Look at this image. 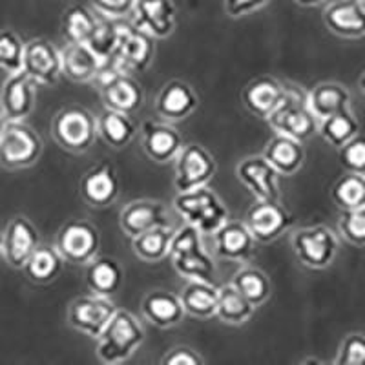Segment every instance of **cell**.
<instances>
[{"label":"cell","instance_id":"obj_1","mask_svg":"<svg viewBox=\"0 0 365 365\" xmlns=\"http://www.w3.org/2000/svg\"><path fill=\"white\" fill-rule=\"evenodd\" d=\"M146 340V331L133 312L117 307L106 327L96 338V354L103 364L128 361Z\"/></svg>","mask_w":365,"mask_h":365},{"label":"cell","instance_id":"obj_2","mask_svg":"<svg viewBox=\"0 0 365 365\" xmlns=\"http://www.w3.org/2000/svg\"><path fill=\"white\" fill-rule=\"evenodd\" d=\"M203 237L194 227L182 223L174 230L168 259L181 278L216 283L217 267L212 254L205 249Z\"/></svg>","mask_w":365,"mask_h":365},{"label":"cell","instance_id":"obj_3","mask_svg":"<svg viewBox=\"0 0 365 365\" xmlns=\"http://www.w3.org/2000/svg\"><path fill=\"white\" fill-rule=\"evenodd\" d=\"M265 120L274 133H282L302 143L318 133V119L309 110L307 90L292 83H285L282 101Z\"/></svg>","mask_w":365,"mask_h":365},{"label":"cell","instance_id":"obj_4","mask_svg":"<svg viewBox=\"0 0 365 365\" xmlns=\"http://www.w3.org/2000/svg\"><path fill=\"white\" fill-rule=\"evenodd\" d=\"M174 208L182 223L190 225L203 236H212L217 228L230 220V212L216 190L200 187L188 192H178Z\"/></svg>","mask_w":365,"mask_h":365},{"label":"cell","instance_id":"obj_5","mask_svg":"<svg viewBox=\"0 0 365 365\" xmlns=\"http://www.w3.org/2000/svg\"><path fill=\"white\" fill-rule=\"evenodd\" d=\"M50 132L61 148L75 155L90 152L99 139L97 117L81 104H68L58 110L50 123Z\"/></svg>","mask_w":365,"mask_h":365},{"label":"cell","instance_id":"obj_6","mask_svg":"<svg viewBox=\"0 0 365 365\" xmlns=\"http://www.w3.org/2000/svg\"><path fill=\"white\" fill-rule=\"evenodd\" d=\"M154 38L145 35L139 29H135L132 26V22H126L123 19L120 21L119 41H117L113 53L110 55V58L104 64L101 77L110 73H143L145 70H148L150 64L154 63Z\"/></svg>","mask_w":365,"mask_h":365},{"label":"cell","instance_id":"obj_7","mask_svg":"<svg viewBox=\"0 0 365 365\" xmlns=\"http://www.w3.org/2000/svg\"><path fill=\"white\" fill-rule=\"evenodd\" d=\"M44 152L42 137L26 120H6L0 135V166L6 170H24L37 165Z\"/></svg>","mask_w":365,"mask_h":365},{"label":"cell","instance_id":"obj_8","mask_svg":"<svg viewBox=\"0 0 365 365\" xmlns=\"http://www.w3.org/2000/svg\"><path fill=\"white\" fill-rule=\"evenodd\" d=\"M291 247L299 265L311 270H324L336 259L340 240L325 225H312L298 228L292 234Z\"/></svg>","mask_w":365,"mask_h":365},{"label":"cell","instance_id":"obj_9","mask_svg":"<svg viewBox=\"0 0 365 365\" xmlns=\"http://www.w3.org/2000/svg\"><path fill=\"white\" fill-rule=\"evenodd\" d=\"M53 247L63 256L64 263L86 267L93 257L99 256V228L86 220H68L58 228Z\"/></svg>","mask_w":365,"mask_h":365},{"label":"cell","instance_id":"obj_10","mask_svg":"<svg viewBox=\"0 0 365 365\" xmlns=\"http://www.w3.org/2000/svg\"><path fill=\"white\" fill-rule=\"evenodd\" d=\"M172 163H174V188L178 192L207 187L217 172L216 158L197 143L182 145Z\"/></svg>","mask_w":365,"mask_h":365},{"label":"cell","instance_id":"obj_11","mask_svg":"<svg viewBox=\"0 0 365 365\" xmlns=\"http://www.w3.org/2000/svg\"><path fill=\"white\" fill-rule=\"evenodd\" d=\"M115 311L117 305L112 298L91 292V294L77 296L68 305L66 322L73 331L96 340Z\"/></svg>","mask_w":365,"mask_h":365},{"label":"cell","instance_id":"obj_12","mask_svg":"<svg viewBox=\"0 0 365 365\" xmlns=\"http://www.w3.org/2000/svg\"><path fill=\"white\" fill-rule=\"evenodd\" d=\"M243 221L257 243H272L291 230L294 216L282 200H254Z\"/></svg>","mask_w":365,"mask_h":365},{"label":"cell","instance_id":"obj_13","mask_svg":"<svg viewBox=\"0 0 365 365\" xmlns=\"http://www.w3.org/2000/svg\"><path fill=\"white\" fill-rule=\"evenodd\" d=\"M128 19L133 28L154 41H165L178 29V8L174 0H135Z\"/></svg>","mask_w":365,"mask_h":365},{"label":"cell","instance_id":"obj_14","mask_svg":"<svg viewBox=\"0 0 365 365\" xmlns=\"http://www.w3.org/2000/svg\"><path fill=\"white\" fill-rule=\"evenodd\" d=\"M22 70L38 84V86H55L63 77L61 50L44 37L29 38L24 42Z\"/></svg>","mask_w":365,"mask_h":365},{"label":"cell","instance_id":"obj_15","mask_svg":"<svg viewBox=\"0 0 365 365\" xmlns=\"http://www.w3.org/2000/svg\"><path fill=\"white\" fill-rule=\"evenodd\" d=\"M38 84L24 70L6 75L0 88V113L6 120H26L37 104Z\"/></svg>","mask_w":365,"mask_h":365},{"label":"cell","instance_id":"obj_16","mask_svg":"<svg viewBox=\"0 0 365 365\" xmlns=\"http://www.w3.org/2000/svg\"><path fill=\"white\" fill-rule=\"evenodd\" d=\"M236 179L254 200H282L279 174L259 155H247L236 165Z\"/></svg>","mask_w":365,"mask_h":365},{"label":"cell","instance_id":"obj_17","mask_svg":"<svg viewBox=\"0 0 365 365\" xmlns=\"http://www.w3.org/2000/svg\"><path fill=\"white\" fill-rule=\"evenodd\" d=\"M41 234L28 216H13L2 232V256L11 269L21 270L41 245Z\"/></svg>","mask_w":365,"mask_h":365},{"label":"cell","instance_id":"obj_18","mask_svg":"<svg viewBox=\"0 0 365 365\" xmlns=\"http://www.w3.org/2000/svg\"><path fill=\"white\" fill-rule=\"evenodd\" d=\"M81 200L91 208H106L117 201L120 194V179L115 166L99 163L84 172L79 179Z\"/></svg>","mask_w":365,"mask_h":365},{"label":"cell","instance_id":"obj_19","mask_svg":"<svg viewBox=\"0 0 365 365\" xmlns=\"http://www.w3.org/2000/svg\"><path fill=\"white\" fill-rule=\"evenodd\" d=\"M101 99L104 103V108L117 110L123 113H137L143 108L145 103V90L141 83L126 73H110L103 75L99 81Z\"/></svg>","mask_w":365,"mask_h":365},{"label":"cell","instance_id":"obj_20","mask_svg":"<svg viewBox=\"0 0 365 365\" xmlns=\"http://www.w3.org/2000/svg\"><path fill=\"white\" fill-rule=\"evenodd\" d=\"M210 237L216 256L227 262L247 263L257 254V241L245 221L228 220Z\"/></svg>","mask_w":365,"mask_h":365},{"label":"cell","instance_id":"obj_21","mask_svg":"<svg viewBox=\"0 0 365 365\" xmlns=\"http://www.w3.org/2000/svg\"><path fill=\"white\" fill-rule=\"evenodd\" d=\"M139 132L146 158L158 165L174 161L185 145L181 132L168 120H145Z\"/></svg>","mask_w":365,"mask_h":365},{"label":"cell","instance_id":"obj_22","mask_svg":"<svg viewBox=\"0 0 365 365\" xmlns=\"http://www.w3.org/2000/svg\"><path fill=\"white\" fill-rule=\"evenodd\" d=\"M325 28L332 35L347 41L365 37V2L364 0H332L322 13Z\"/></svg>","mask_w":365,"mask_h":365},{"label":"cell","instance_id":"obj_23","mask_svg":"<svg viewBox=\"0 0 365 365\" xmlns=\"http://www.w3.org/2000/svg\"><path fill=\"white\" fill-rule=\"evenodd\" d=\"M200 108V96L192 84L181 79H172L163 84L155 99V112L163 120L179 123Z\"/></svg>","mask_w":365,"mask_h":365},{"label":"cell","instance_id":"obj_24","mask_svg":"<svg viewBox=\"0 0 365 365\" xmlns=\"http://www.w3.org/2000/svg\"><path fill=\"white\" fill-rule=\"evenodd\" d=\"M172 225L168 208L158 200H133L126 203L119 212V227L132 240L137 234L146 232L154 227Z\"/></svg>","mask_w":365,"mask_h":365},{"label":"cell","instance_id":"obj_25","mask_svg":"<svg viewBox=\"0 0 365 365\" xmlns=\"http://www.w3.org/2000/svg\"><path fill=\"white\" fill-rule=\"evenodd\" d=\"M63 75L79 84L96 83L103 73V61L91 50L90 44L83 42H66L61 50Z\"/></svg>","mask_w":365,"mask_h":365},{"label":"cell","instance_id":"obj_26","mask_svg":"<svg viewBox=\"0 0 365 365\" xmlns=\"http://www.w3.org/2000/svg\"><path fill=\"white\" fill-rule=\"evenodd\" d=\"M285 93V83L270 75H259L241 90V103L254 117L265 120Z\"/></svg>","mask_w":365,"mask_h":365},{"label":"cell","instance_id":"obj_27","mask_svg":"<svg viewBox=\"0 0 365 365\" xmlns=\"http://www.w3.org/2000/svg\"><path fill=\"white\" fill-rule=\"evenodd\" d=\"M141 314L154 327L172 329L181 324L187 312L182 309L181 299L175 292L155 289L143 298Z\"/></svg>","mask_w":365,"mask_h":365},{"label":"cell","instance_id":"obj_28","mask_svg":"<svg viewBox=\"0 0 365 365\" xmlns=\"http://www.w3.org/2000/svg\"><path fill=\"white\" fill-rule=\"evenodd\" d=\"M263 158L272 165L279 178H292L303 168L305 163V148L303 143L292 137L274 133L263 148Z\"/></svg>","mask_w":365,"mask_h":365},{"label":"cell","instance_id":"obj_29","mask_svg":"<svg viewBox=\"0 0 365 365\" xmlns=\"http://www.w3.org/2000/svg\"><path fill=\"white\" fill-rule=\"evenodd\" d=\"M86 285L93 294L113 298L125 285V269L115 257H93L86 265Z\"/></svg>","mask_w":365,"mask_h":365},{"label":"cell","instance_id":"obj_30","mask_svg":"<svg viewBox=\"0 0 365 365\" xmlns=\"http://www.w3.org/2000/svg\"><path fill=\"white\" fill-rule=\"evenodd\" d=\"M307 104L312 115L322 120L340 110L351 108V93L345 84L324 81L307 90Z\"/></svg>","mask_w":365,"mask_h":365},{"label":"cell","instance_id":"obj_31","mask_svg":"<svg viewBox=\"0 0 365 365\" xmlns=\"http://www.w3.org/2000/svg\"><path fill=\"white\" fill-rule=\"evenodd\" d=\"M179 299L188 316L197 319L216 318L217 285L212 282L187 279L179 291Z\"/></svg>","mask_w":365,"mask_h":365},{"label":"cell","instance_id":"obj_32","mask_svg":"<svg viewBox=\"0 0 365 365\" xmlns=\"http://www.w3.org/2000/svg\"><path fill=\"white\" fill-rule=\"evenodd\" d=\"M97 135L110 148L123 150L135 139L137 125L130 113L104 108L97 115Z\"/></svg>","mask_w":365,"mask_h":365},{"label":"cell","instance_id":"obj_33","mask_svg":"<svg viewBox=\"0 0 365 365\" xmlns=\"http://www.w3.org/2000/svg\"><path fill=\"white\" fill-rule=\"evenodd\" d=\"M256 309V305H252L245 296L241 294L232 283L217 285L216 318L221 324L232 325V327L245 325L247 322H250Z\"/></svg>","mask_w":365,"mask_h":365},{"label":"cell","instance_id":"obj_34","mask_svg":"<svg viewBox=\"0 0 365 365\" xmlns=\"http://www.w3.org/2000/svg\"><path fill=\"white\" fill-rule=\"evenodd\" d=\"M64 269L63 256L57 252L55 247L38 245L34 250V254L28 257V262L22 267L26 278L35 285H48L53 283L61 276Z\"/></svg>","mask_w":365,"mask_h":365},{"label":"cell","instance_id":"obj_35","mask_svg":"<svg viewBox=\"0 0 365 365\" xmlns=\"http://www.w3.org/2000/svg\"><path fill=\"white\" fill-rule=\"evenodd\" d=\"M175 228L172 225L154 227L132 237V250L135 257L145 263H159L168 257V249Z\"/></svg>","mask_w":365,"mask_h":365},{"label":"cell","instance_id":"obj_36","mask_svg":"<svg viewBox=\"0 0 365 365\" xmlns=\"http://www.w3.org/2000/svg\"><path fill=\"white\" fill-rule=\"evenodd\" d=\"M101 17L91 8L73 4L64 9L61 17V31L66 42H83L88 44L96 34Z\"/></svg>","mask_w":365,"mask_h":365},{"label":"cell","instance_id":"obj_37","mask_svg":"<svg viewBox=\"0 0 365 365\" xmlns=\"http://www.w3.org/2000/svg\"><path fill=\"white\" fill-rule=\"evenodd\" d=\"M360 133V120L353 108H345L318 120V135L332 148H341Z\"/></svg>","mask_w":365,"mask_h":365},{"label":"cell","instance_id":"obj_38","mask_svg":"<svg viewBox=\"0 0 365 365\" xmlns=\"http://www.w3.org/2000/svg\"><path fill=\"white\" fill-rule=\"evenodd\" d=\"M234 287L241 294L245 296L252 305L256 307H262L263 303L270 298L272 294V283H270V278L267 276L265 270H262L259 267L254 265H245L241 267L232 278Z\"/></svg>","mask_w":365,"mask_h":365},{"label":"cell","instance_id":"obj_39","mask_svg":"<svg viewBox=\"0 0 365 365\" xmlns=\"http://www.w3.org/2000/svg\"><path fill=\"white\" fill-rule=\"evenodd\" d=\"M331 197L340 210L365 208V174L345 172L332 185Z\"/></svg>","mask_w":365,"mask_h":365},{"label":"cell","instance_id":"obj_40","mask_svg":"<svg viewBox=\"0 0 365 365\" xmlns=\"http://www.w3.org/2000/svg\"><path fill=\"white\" fill-rule=\"evenodd\" d=\"M22 55H24V41L17 31L6 28L0 29V70L4 73H15L22 70Z\"/></svg>","mask_w":365,"mask_h":365},{"label":"cell","instance_id":"obj_41","mask_svg":"<svg viewBox=\"0 0 365 365\" xmlns=\"http://www.w3.org/2000/svg\"><path fill=\"white\" fill-rule=\"evenodd\" d=\"M338 234L354 247H365V208L340 210Z\"/></svg>","mask_w":365,"mask_h":365},{"label":"cell","instance_id":"obj_42","mask_svg":"<svg viewBox=\"0 0 365 365\" xmlns=\"http://www.w3.org/2000/svg\"><path fill=\"white\" fill-rule=\"evenodd\" d=\"M334 365H365V332H349L338 345Z\"/></svg>","mask_w":365,"mask_h":365},{"label":"cell","instance_id":"obj_43","mask_svg":"<svg viewBox=\"0 0 365 365\" xmlns=\"http://www.w3.org/2000/svg\"><path fill=\"white\" fill-rule=\"evenodd\" d=\"M338 158L345 172L365 174V135L358 133L341 148H338Z\"/></svg>","mask_w":365,"mask_h":365},{"label":"cell","instance_id":"obj_44","mask_svg":"<svg viewBox=\"0 0 365 365\" xmlns=\"http://www.w3.org/2000/svg\"><path fill=\"white\" fill-rule=\"evenodd\" d=\"M135 0H90V8L103 19H128Z\"/></svg>","mask_w":365,"mask_h":365},{"label":"cell","instance_id":"obj_45","mask_svg":"<svg viewBox=\"0 0 365 365\" xmlns=\"http://www.w3.org/2000/svg\"><path fill=\"white\" fill-rule=\"evenodd\" d=\"M161 365H205V356L190 345H175L161 356Z\"/></svg>","mask_w":365,"mask_h":365},{"label":"cell","instance_id":"obj_46","mask_svg":"<svg viewBox=\"0 0 365 365\" xmlns=\"http://www.w3.org/2000/svg\"><path fill=\"white\" fill-rule=\"evenodd\" d=\"M270 0H223V8L230 19L249 17L265 8Z\"/></svg>","mask_w":365,"mask_h":365},{"label":"cell","instance_id":"obj_47","mask_svg":"<svg viewBox=\"0 0 365 365\" xmlns=\"http://www.w3.org/2000/svg\"><path fill=\"white\" fill-rule=\"evenodd\" d=\"M296 4L302 6V8H316V6L327 4L329 0H294Z\"/></svg>","mask_w":365,"mask_h":365},{"label":"cell","instance_id":"obj_48","mask_svg":"<svg viewBox=\"0 0 365 365\" xmlns=\"http://www.w3.org/2000/svg\"><path fill=\"white\" fill-rule=\"evenodd\" d=\"M358 86H360L361 93H364V96H365V70H364V73L360 75V81H358Z\"/></svg>","mask_w":365,"mask_h":365},{"label":"cell","instance_id":"obj_49","mask_svg":"<svg viewBox=\"0 0 365 365\" xmlns=\"http://www.w3.org/2000/svg\"><path fill=\"white\" fill-rule=\"evenodd\" d=\"M4 126H6V119L4 115L0 113V135H2V132H4Z\"/></svg>","mask_w":365,"mask_h":365},{"label":"cell","instance_id":"obj_50","mask_svg":"<svg viewBox=\"0 0 365 365\" xmlns=\"http://www.w3.org/2000/svg\"><path fill=\"white\" fill-rule=\"evenodd\" d=\"M302 364H322V360H318V358H307V360H303Z\"/></svg>","mask_w":365,"mask_h":365},{"label":"cell","instance_id":"obj_51","mask_svg":"<svg viewBox=\"0 0 365 365\" xmlns=\"http://www.w3.org/2000/svg\"><path fill=\"white\" fill-rule=\"evenodd\" d=\"M0 256H2V232H0Z\"/></svg>","mask_w":365,"mask_h":365},{"label":"cell","instance_id":"obj_52","mask_svg":"<svg viewBox=\"0 0 365 365\" xmlns=\"http://www.w3.org/2000/svg\"><path fill=\"white\" fill-rule=\"evenodd\" d=\"M364 2H365V0H364Z\"/></svg>","mask_w":365,"mask_h":365}]
</instances>
